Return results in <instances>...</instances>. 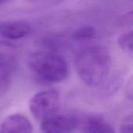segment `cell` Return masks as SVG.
Segmentation results:
<instances>
[{"label":"cell","mask_w":133,"mask_h":133,"mask_svg":"<svg viewBox=\"0 0 133 133\" xmlns=\"http://www.w3.org/2000/svg\"><path fill=\"white\" fill-rule=\"evenodd\" d=\"M84 133H115L113 128L104 120L100 118H89L84 125Z\"/></svg>","instance_id":"ba28073f"},{"label":"cell","mask_w":133,"mask_h":133,"mask_svg":"<svg viewBox=\"0 0 133 133\" xmlns=\"http://www.w3.org/2000/svg\"><path fill=\"white\" fill-rule=\"evenodd\" d=\"M96 35V29L93 26L87 25L77 29L72 34L76 41H88L94 38Z\"/></svg>","instance_id":"9c48e42d"},{"label":"cell","mask_w":133,"mask_h":133,"mask_svg":"<svg viewBox=\"0 0 133 133\" xmlns=\"http://www.w3.org/2000/svg\"><path fill=\"white\" fill-rule=\"evenodd\" d=\"M18 69L17 49L11 44L0 42V99L9 90Z\"/></svg>","instance_id":"3957f363"},{"label":"cell","mask_w":133,"mask_h":133,"mask_svg":"<svg viewBox=\"0 0 133 133\" xmlns=\"http://www.w3.org/2000/svg\"><path fill=\"white\" fill-rule=\"evenodd\" d=\"M59 108V94L55 90L38 92L31 97L29 102V108L32 115L41 122L58 113Z\"/></svg>","instance_id":"277c9868"},{"label":"cell","mask_w":133,"mask_h":133,"mask_svg":"<svg viewBox=\"0 0 133 133\" xmlns=\"http://www.w3.org/2000/svg\"><path fill=\"white\" fill-rule=\"evenodd\" d=\"M27 65L31 73L44 83H58L68 76L66 61L61 55L52 51H41L31 54Z\"/></svg>","instance_id":"7a4b0ae2"},{"label":"cell","mask_w":133,"mask_h":133,"mask_svg":"<svg viewBox=\"0 0 133 133\" xmlns=\"http://www.w3.org/2000/svg\"><path fill=\"white\" fill-rule=\"evenodd\" d=\"M75 66L80 79L89 87H98L108 78L111 58L106 48L99 45L80 49L75 57Z\"/></svg>","instance_id":"6da1fadb"},{"label":"cell","mask_w":133,"mask_h":133,"mask_svg":"<svg viewBox=\"0 0 133 133\" xmlns=\"http://www.w3.org/2000/svg\"><path fill=\"white\" fill-rule=\"evenodd\" d=\"M120 133H132V116H128L120 126Z\"/></svg>","instance_id":"8fae6325"},{"label":"cell","mask_w":133,"mask_h":133,"mask_svg":"<svg viewBox=\"0 0 133 133\" xmlns=\"http://www.w3.org/2000/svg\"><path fill=\"white\" fill-rule=\"evenodd\" d=\"M132 30L126 31L118 37V44L120 48L126 53L132 54Z\"/></svg>","instance_id":"30bf717a"},{"label":"cell","mask_w":133,"mask_h":133,"mask_svg":"<svg viewBox=\"0 0 133 133\" xmlns=\"http://www.w3.org/2000/svg\"><path fill=\"white\" fill-rule=\"evenodd\" d=\"M31 32L30 26L21 20H6L0 23V36L9 40H18Z\"/></svg>","instance_id":"8992f818"},{"label":"cell","mask_w":133,"mask_h":133,"mask_svg":"<svg viewBox=\"0 0 133 133\" xmlns=\"http://www.w3.org/2000/svg\"><path fill=\"white\" fill-rule=\"evenodd\" d=\"M5 3H6V2H5V1H0V7H1L2 5H3Z\"/></svg>","instance_id":"7c38bea8"},{"label":"cell","mask_w":133,"mask_h":133,"mask_svg":"<svg viewBox=\"0 0 133 133\" xmlns=\"http://www.w3.org/2000/svg\"><path fill=\"white\" fill-rule=\"evenodd\" d=\"M77 119L71 115L57 113L41 122L44 133H71L77 126Z\"/></svg>","instance_id":"5b68a950"},{"label":"cell","mask_w":133,"mask_h":133,"mask_svg":"<svg viewBox=\"0 0 133 133\" xmlns=\"http://www.w3.org/2000/svg\"><path fill=\"white\" fill-rule=\"evenodd\" d=\"M0 133H32V125L25 116L12 115L2 122Z\"/></svg>","instance_id":"52a82bcc"}]
</instances>
